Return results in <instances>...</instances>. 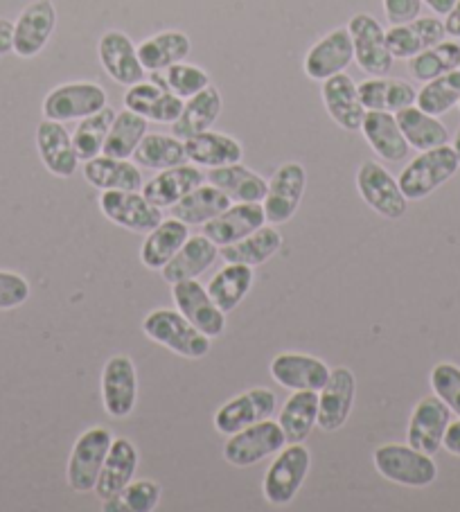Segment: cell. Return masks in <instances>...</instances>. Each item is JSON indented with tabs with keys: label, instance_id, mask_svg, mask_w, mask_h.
<instances>
[{
	"label": "cell",
	"instance_id": "11",
	"mask_svg": "<svg viewBox=\"0 0 460 512\" xmlns=\"http://www.w3.org/2000/svg\"><path fill=\"white\" fill-rule=\"evenodd\" d=\"M307 188V170L303 163L289 161L280 165L276 174L271 176L267 197L262 201L264 217H267V224L280 226L287 224L291 217L298 213L300 201H303V194Z\"/></svg>",
	"mask_w": 460,
	"mask_h": 512
},
{
	"label": "cell",
	"instance_id": "8",
	"mask_svg": "<svg viewBox=\"0 0 460 512\" xmlns=\"http://www.w3.org/2000/svg\"><path fill=\"white\" fill-rule=\"evenodd\" d=\"M100 210L111 224L131 233H149L163 222V210L156 208L140 190H104Z\"/></svg>",
	"mask_w": 460,
	"mask_h": 512
},
{
	"label": "cell",
	"instance_id": "39",
	"mask_svg": "<svg viewBox=\"0 0 460 512\" xmlns=\"http://www.w3.org/2000/svg\"><path fill=\"white\" fill-rule=\"evenodd\" d=\"M318 422V391H294L282 404L278 425L287 443H305Z\"/></svg>",
	"mask_w": 460,
	"mask_h": 512
},
{
	"label": "cell",
	"instance_id": "12",
	"mask_svg": "<svg viewBox=\"0 0 460 512\" xmlns=\"http://www.w3.org/2000/svg\"><path fill=\"white\" fill-rule=\"evenodd\" d=\"M102 404L111 418L122 420L138 404V370L129 355H113L102 368Z\"/></svg>",
	"mask_w": 460,
	"mask_h": 512
},
{
	"label": "cell",
	"instance_id": "31",
	"mask_svg": "<svg viewBox=\"0 0 460 512\" xmlns=\"http://www.w3.org/2000/svg\"><path fill=\"white\" fill-rule=\"evenodd\" d=\"M359 100L366 111H388L397 113L406 107H413L418 100V88L406 79L395 77H368L357 84Z\"/></svg>",
	"mask_w": 460,
	"mask_h": 512
},
{
	"label": "cell",
	"instance_id": "32",
	"mask_svg": "<svg viewBox=\"0 0 460 512\" xmlns=\"http://www.w3.org/2000/svg\"><path fill=\"white\" fill-rule=\"evenodd\" d=\"M224 109V97L217 86H206L201 93L185 100L179 120L172 125V134L181 140H188L203 131L212 129Z\"/></svg>",
	"mask_w": 460,
	"mask_h": 512
},
{
	"label": "cell",
	"instance_id": "55",
	"mask_svg": "<svg viewBox=\"0 0 460 512\" xmlns=\"http://www.w3.org/2000/svg\"><path fill=\"white\" fill-rule=\"evenodd\" d=\"M424 5H429V10L438 16H447L451 7L456 5V0H422Z\"/></svg>",
	"mask_w": 460,
	"mask_h": 512
},
{
	"label": "cell",
	"instance_id": "49",
	"mask_svg": "<svg viewBox=\"0 0 460 512\" xmlns=\"http://www.w3.org/2000/svg\"><path fill=\"white\" fill-rule=\"evenodd\" d=\"M429 384L433 395H438L451 413L460 418V366L451 364V361H440L431 368Z\"/></svg>",
	"mask_w": 460,
	"mask_h": 512
},
{
	"label": "cell",
	"instance_id": "9",
	"mask_svg": "<svg viewBox=\"0 0 460 512\" xmlns=\"http://www.w3.org/2000/svg\"><path fill=\"white\" fill-rule=\"evenodd\" d=\"M352 37L357 66L370 77H386L393 70V55L386 43V30L373 14H355L345 25Z\"/></svg>",
	"mask_w": 460,
	"mask_h": 512
},
{
	"label": "cell",
	"instance_id": "44",
	"mask_svg": "<svg viewBox=\"0 0 460 512\" xmlns=\"http://www.w3.org/2000/svg\"><path fill=\"white\" fill-rule=\"evenodd\" d=\"M115 109H111L109 104L102 111L93 113L84 120H79V125L73 134V143H75V152L79 156V161H91V158L100 156L104 152V143L106 136H109L111 125L115 120Z\"/></svg>",
	"mask_w": 460,
	"mask_h": 512
},
{
	"label": "cell",
	"instance_id": "24",
	"mask_svg": "<svg viewBox=\"0 0 460 512\" xmlns=\"http://www.w3.org/2000/svg\"><path fill=\"white\" fill-rule=\"evenodd\" d=\"M321 97L327 116L345 131H361L366 109L359 100V88L355 79L345 73L325 79L321 88Z\"/></svg>",
	"mask_w": 460,
	"mask_h": 512
},
{
	"label": "cell",
	"instance_id": "50",
	"mask_svg": "<svg viewBox=\"0 0 460 512\" xmlns=\"http://www.w3.org/2000/svg\"><path fill=\"white\" fill-rule=\"evenodd\" d=\"M30 294V282L21 273L0 271V310H16L28 303Z\"/></svg>",
	"mask_w": 460,
	"mask_h": 512
},
{
	"label": "cell",
	"instance_id": "13",
	"mask_svg": "<svg viewBox=\"0 0 460 512\" xmlns=\"http://www.w3.org/2000/svg\"><path fill=\"white\" fill-rule=\"evenodd\" d=\"M357 395V377L348 366L332 368L330 379L318 391V422L316 427L325 434L339 431L350 420Z\"/></svg>",
	"mask_w": 460,
	"mask_h": 512
},
{
	"label": "cell",
	"instance_id": "16",
	"mask_svg": "<svg viewBox=\"0 0 460 512\" xmlns=\"http://www.w3.org/2000/svg\"><path fill=\"white\" fill-rule=\"evenodd\" d=\"M172 300L185 319L194 328L206 334L210 339H217L226 330V312H221L215 300L210 298L208 289L197 280H181L172 285Z\"/></svg>",
	"mask_w": 460,
	"mask_h": 512
},
{
	"label": "cell",
	"instance_id": "45",
	"mask_svg": "<svg viewBox=\"0 0 460 512\" xmlns=\"http://www.w3.org/2000/svg\"><path fill=\"white\" fill-rule=\"evenodd\" d=\"M460 102V68L451 70V73L440 75L431 82H424V86L418 91V100L415 107L431 113V116H445Z\"/></svg>",
	"mask_w": 460,
	"mask_h": 512
},
{
	"label": "cell",
	"instance_id": "52",
	"mask_svg": "<svg viewBox=\"0 0 460 512\" xmlns=\"http://www.w3.org/2000/svg\"><path fill=\"white\" fill-rule=\"evenodd\" d=\"M14 52V23L10 19H0V57Z\"/></svg>",
	"mask_w": 460,
	"mask_h": 512
},
{
	"label": "cell",
	"instance_id": "51",
	"mask_svg": "<svg viewBox=\"0 0 460 512\" xmlns=\"http://www.w3.org/2000/svg\"><path fill=\"white\" fill-rule=\"evenodd\" d=\"M384 14L391 25H402L418 19L422 12V0H382Z\"/></svg>",
	"mask_w": 460,
	"mask_h": 512
},
{
	"label": "cell",
	"instance_id": "36",
	"mask_svg": "<svg viewBox=\"0 0 460 512\" xmlns=\"http://www.w3.org/2000/svg\"><path fill=\"white\" fill-rule=\"evenodd\" d=\"M255 282V269L249 264L226 262L212 280L208 282V294L215 300L221 312H233L240 307L242 300L249 296V291Z\"/></svg>",
	"mask_w": 460,
	"mask_h": 512
},
{
	"label": "cell",
	"instance_id": "25",
	"mask_svg": "<svg viewBox=\"0 0 460 512\" xmlns=\"http://www.w3.org/2000/svg\"><path fill=\"white\" fill-rule=\"evenodd\" d=\"M140 465V452L138 447L131 443L129 438H113L109 454L104 458L100 479L95 485V494L100 501L113 499L115 494L122 492V488L134 481L136 470Z\"/></svg>",
	"mask_w": 460,
	"mask_h": 512
},
{
	"label": "cell",
	"instance_id": "28",
	"mask_svg": "<svg viewBox=\"0 0 460 512\" xmlns=\"http://www.w3.org/2000/svg\"><path fill=\"white\" fill-rule=\"evenodd\" d=\"M217 255L219 246L208 240L203 233L188 237V242L181 246V251L161 269V276L167 285H176L181 280H197L212 267Z\"/></svg>",
	"mask_w": 460,
	"mask_h": 512
},
{
	"label": "cell",
	"instance_id": "35",
	"mask_svg": "<svg viewBox=\"0 0 460 512\" xmlns=\"http://www.w3.org/2000/svg\"><path fill=\"white\" fill-rule=\"evenodd\" d=\"M192 52V41L181 30H163L145 39L138 46L140 64L147 73H165L179 61H185Z\"/></svg>",
	"mask_w": 460,
	"mask_h": 512
},
{
	"label": "cell",
	"instance_id": "4",
	"mask_svg": "<svg viewBox=\"0 0 460 512\" xmlns=\"http://www.w3.org/2000/svg\"><path fill=\"white\" fill-rule=\"evenodd\" d=\"M312 467V454L303 443H287L273 458L267 474H264L262 494L271 506H289Z\"/></svg>",
	"mask_w": 460,
	"mask_h": 512
},
{
	"label": "cell",
	"instance_id": "23",
	"mask_svg": "<svg viewBox=\"0 0 460 512\" xmlns=\"http://www.w3.org/2000/svg\"><path fill=\"white\" fill-rule=\"evenodd\" d=\"M447 30L445 21H440L438 16H427V19H413L402 25H391V30H386V43L391 50L393 59H406L420 55L436 43L445 41Z\"/></svg>",
	"mask_w": 460,
	"mask_h": 512
},
{
	"label": "cell",
	"instance_id": "30",
	"mask_svg": "<svg viewBox=\"0 0 460 512\" xmlns=\"http://www.w3.org/2000/svg\"><path fill=\"white\" fill-rule=\"evenodd\" d=\"M84 179L95 190H143V174L140 165L129 158H111L100 154L84 163Z\"/></svg>",
	"mask_w": 460,
	"mask_h": 512
},
{
	"label": "cell",
	"instance_id": "41",
	"mask_svg": "<svg viewBox=\"0 0 460 512\" xmlns=\"http://www.w3.org/2000/svg\"><path fill=\"white\" fill-rule=\"evenodd\" d=\"M134 161L145 170H170V167L190 163L185 154V140L174 134H147L134 152Z\"/></svg>",
	"mask_w": 460,
	"mask_h": 512
},
{
	"label": "cell",
	"instance_id": "34",
	"mask_svg": "<svg viewBox=\"0 0 460 512\" xmlns=\"http://www.w3.org/2000/svg\"><path fill=\"white\" fill-rule=\"evenodd\" d=\"M188 237V224H183L181 219L176 217L163 219L154 231L147 233L143 246H140V262H143L149 271H161L165 264L181 251V246L188 242Z\"/></svg>",
	"mask_w": 460,
	"mask_h": 512
},
{
	"label": "cell",
	"instance_id": "57",
	"mask_svg": "<svg viewBox=\"0 0 460 512\" xmlns=\"http://www.w3.org/2000/svg\"><path fill=\"white\" fill-rule=\"evenodd\" d=\"M458 109H460V102H458Z\"/></svg>",
	"mask_w": 460,
	"mask_h": 512
},
{
	"label": "cell",
	"instance_id": "27",
	"mask_svg": "<svg viewBox=\"0 0 460 512\" xmlns=\"http://www.w3.org/2000/svg\"><path fill=\"white\" fill-rule=\"evenodd\" d=\"M206 183V174L201 167L194 163H183L170 167V170H161L154 179H149L143 185L145 197L154 203L156 208H172L176 201H181L185 194H190L194 188Z\"/></svg>",
	"mask_w": 460,
	"mask_h": 512
},
{
	"label": "cell",
	"instance_id": "1",
	"mask_svg": "<svg viewBox=\"0 0 460 512\" xmlns=\"http://www.w3.org/2000/svg\"><path fill=\"white\" fill-rule=\"evenodd\" d=\"M143 332L149 341L185 359L208 357L212 348V339L194 328L176 307L174 310L158 307V310L149 312L143 321Z\"/></svg>",
	"mask_w": 460,
	"mask_h": 512
},
{
	"label": "cell",
	"instance_id": "10",
	"mask_svg": "<svg viewBox=\"0 0 460 512\" xmlns=\"http://www.w3.org/2000/svg\"><path fill=\"white\" fill-rule=\"evenodd\" d=\"M357 190L370 208L386 219H402L409 208L400 181L382 163L364 161L357 170Z\"/></svg>",
	"mask_w": 460,
	"mask_h": 512
},
{
	"label": "cell",
	"instance_id": "48",
	"mask_svg": "<svg viewBox=\"0 0 460 512\" xmlns=\"http://www.w3.org/2000/svg\"><path fill=\"white\" fill-rule=\"evenodd\" d=\"M167 91L165 77L161 73H152V79L149 82H138L134 86L127 88L125 93V109L138 113L143 118H152V113L156 109L158 100H161L163 93Z\"/></svg>",
	"mask_w": 460,
	"mask_h": 512
},
{
	"label": "cell",
	"instance_id": "54",
	"mask_svg": "<svg viewBox=\"0 0 460 512\" xmlns=\"http://www.w3.org/2000/svg\"><path fill=\"white\" fill-rule=\"evenodd\" d=\"M445 30L449 37L460 39V0H456V5L445 16Z\"/></svg>",
	"mask_w": 460,
	"mask_h": 512
},
{
	"label": "cell",
	"instance_id": "2",
	"mask_svg": "<svg viewBox=\"0 0 460 512\" xmlns=\"http://www.w3.org/2000/svg\"><path fill=\"white\" fill-rule=\"evenodd\" d=\"M460 170V161L451 145L420 152L397 176L404 197L409 201H422L429 194L442 188L449 179H454Z\"/></svg>",
	"mask_w": 460,
	"mask_h": 512
},
{
	"label": "cell",
	"instance_id": "14",
	"mask_svg": "<svg viewBox=\"0 0 460 512\" xmlns=\"http://www.w3.org/2000/svg\"><path fill=\"white\" fill-rule=\"evenodd\" d=\"M278 409L276 393L269 388H251V391L235 395L233 400L221 404L215 411V429L224 436H233L237 431L255 425V422L267 420Z\"/></svg>",
	"mask_w": 460,
	"mask_h": 512
},
{
	"label": "cell",
	"instance_id": "18",
	"mask_svg": "<svg viewBox=\"0 0 460 512\" xmlns=\"http://www.w3.org/2000/svg\"><path fill=\"white\" fill-rule=\"evenodd\" d=\"M352 61H355V48H352L348 28H334L307 50L303 70L314 82H325V79L345 73Z\"/></svg>",
	"mask_w": 460,
	"mask_h": 512
},
{
	"label": "cell",
	"instance_id": "56",
	"mask_svg": "<svg viewBox=\"0 0 460 512\" xmlns=\"http://www.w3.org/2000/svg\"><path fill=\"white\" fill-rule=\"evenodd\" d=\"M451 147H454V152H456L458 161H460V127H458V131H456V136H454V143H451Z\"/></svg>",
	"mask_w": 460,
	"mask_h": 512
},
{
	"label": "cell",
	"instance_id": "20",
	"mask_svg": "<svg viewBox=\"0 0 460 512\" xmlns=\"http://www.w3.org/2000/svg\"><path fill=\"white\" fill-rule=\"evenodd\" d=\"M271 377L289 391H321L332 368L323 359L305 352H280L269 366Z\"/></svg>",
	"mask_w": 460,
	"mask_h": 512
},
{
	"label": "cell",
	"instance_id": "29",
	"mask_svg": "<svg viewBox=\"0 0 460 512\" xmlns=\"http://www.w3.org/2000/svg\"><path fill=\"white\" fill-rule=\"evenodd\" d=\"M185 154H188V161L197 167L215 170V167L242 163L244 147L237 138L208 129L185 140Z\"/></svg>",
	"mask_w": 460,
	"mask_h": 512
},
{
	"label": "cell",
	"instance_id": "40",
	"mask_svg": "<svg viewBox=\"0 0 460 512\" xmlns=\"http://www.w3.org/2000/svg\"><path fill=\"white\" fill-rule=\"evenodd\" d=\"M280 249H282L280 231L273 224H264L249 237H244V240L230 246H221L219 255L224 258V262L249 264V267L255 269L260 267V264L269 262Z\"/></svg>",
	"mask_w": 460,
	"mask_h": 512
},
{
	"label": "cell",
	"instance_id": "22",
	"mask_svg": "<svg viewBox=\"0 0 460 512\" xmlns=\"http://www.w3.org/2000/svg\"><path fill=\"white\" fill-rule=\"evenodd\" d=\"M267 224L262 203H230L224 213L203 224V235L221 246H230L244 240Z\"/></svg>",
	"mask_w": 460,
	"mask_h": 512
},
{
	"label": "cell",
	"instance_id": "46",
	"mask_svg": "<svg viewBox=\"0 0 460 512\" xmlns=\"http://www.w3.org/2000/svg\"><path fill=\"white\" fill-rule=\"evenodd\" d=\"M161 494V483L152 479L131 481L113 499L102 501V508L106 512H154L161 503Z\"/></svg>",
	"mask_w": 460,
	"mask_h": 512
},
{
	"label": "cell",
	"instance_id": "26",
	"mask_svg": "<svg viewBox=\"0 0 460 512\" xmlns=\"http://www.w3.org/2000/svg\"><path fill=\"white\" fill-rule=\"evenodd\" d=\"M361 134H364L370 149L388 163H402L409 158L411 147L406 143L400 125H397L395 113L388 111H366L361 122Z\"/></svg>",
	"mask_w": 460,
	"mask_h": 512
},
{
	"label": "cell",
	"instance_id": "53",
	"mask_svg": "<svg viewBox=\"0 0 460 512\" xmlns=\"http://www.w3.org/2000/svg\"><path fill=\"white\" fill-rule=\"evenodd\" d=\"M442 449H447L451 456H460V418L456 422H449Z\"/></svg>",
	"mask_w": 460,
	"mask_h": 512
},
{
	"label": "cell",
	"instance_id": "21",
	"mask_svg": "<svg viewBox=\"0 0 460 512\" xmlns=\"http://www.w3.org/2000/svg\"><path fill=\"white\" fill-rule=\"evenodd\" d=\"M37 149L43 167L57 179H70L82 163L75 152L73 134H68L64 122L43 118L37 127Z\"/></svg>",
	"mask_w": 460,
	"mask_h": 512
},
{
	"label": "cell",
	"instance_id": "15",
	"mask_svg": "<svg viewBox=\"0 0 460 512\" xmlns=\"http://www.w3.org/2000/svg\"><path fill=\"white\" fill-rule=\"evenodd\" d=\"M451 416L454 413L438 395L422 397L413 406L409 429H406V443L424 454L436 456L442 449V440H445Z\"/></svg>",
	"mask_w": 460,
	"mask_h": 512
},
{
	"label": "cell",
	"instance_id": "37",
	"mask_svg": "<svg viewBox=\"0 0 460 512\" xmlns=\"http://www.w3.org/2000/svg\"><path fill=\"white\" fill-rule=\"evenodd\" d=\"M397 125H400L402 134L415 152H427V149H436L442 145H449V131L442 122L431 116V113L422 111L420 107H406L395 113Z\"/></svg>",
	"mask_w": 460,
	"mask_h": 512
},
{
	"label": "cell",
	"instance_id": "6",
	"mask_svg": "<svg viewBox=\"0 0 460 512\" xmlns=\"http://www.w3.org/2000/svg\"><path fill=\"white\" fill-rule=\"evenodd\" d=\"M285 445V431L276 420L267 418L228 436L224 445V461L233 467H253L276 456Z\"/></svg>",
	"mask_w": 460,
	"mask_h": 512
},
{
	"label": "cell",
	"instance_id": "17",
	"mask_svg": "<svg viewBox=\"0 0 460 512\" xmlns=\"http://www.w3.org/2000/svg\"><path fill=\"white\" fill-rule=\"evenodd\" d=\"M57 28V7L52 0H32L14 23V52L21 59L41 55Z\"/></svg>",
	"mask_w": 460,
	"mask_h": 512
},
{
	"label": "cell",
	"instance_id": "38",
	"mask_svg": "<svg viewBox=\"0 0 460 512\" xmlns=\"http://www.w3.org/2000/svg\"><path fill=\"white\" fill-rule=\"evenodd\" d=\"M228 194L215 188L212 183H201L199 188H194L190 194H185L181 201H176L172 210V217L181 219L183 224L188 226H203L208 224L210 219H215L217 215L224 213V210L230 206Z\"/></svg>",
	"mask_w": 460,
	"mask_h": 512
},
{
	"label": "cell",
	"instance_id": "5",
	"mask_svg": "<svg viewBox=\"0 0 460 512\" xmlns=\"http://www.w3.org/2000/svg\"><path fill=\"white\" fill-rule=\"evenodd\" d=\"M113 443L111 429L106 427H91L86 429L70 452L66 481L68 488L77 494L93 492L97 479H100L104 458L109 454Z\"/></svg>",
	"mask_w": 460,
	"mask_h": 512
},
{
	"label": "cell",
	"instance_id": "3",
	"mask_svg": "<svg viewBox=\"0 0 460 512\" xmlns=\"http://www.w3.org/2000/svg\"><path fill=\"white\" fill-rule=\"evenodd\" d=\"M373 465L386 481L404 485V488H429L438 479V465L433 456L420 452L409 443H386L377 447Z\"/></svg>",
	"mask_w": 460,
	"mask_h": 512
},
{
	"label": "cell",
	"instance_id": "19",
	"mask_svg": "<svg viewBox=\"0 0 460 512\" xmlns=\"http://www.w3.org/2000/svg\"><path fill=\"white\" fill-rule=\"evenodd\" d=\"M97 57H100L104 73L109 75L115 84L134 86L145 79L147 70L140 64L138 46H134V41H131L129 34L125 32H104L100 43H97Z\"/></svg>",
	"mask_w": 460,
	"mask_h": 512
},
{
	"label": "cell",
	"instance_id": "42",
	"mask_svg": "<svg viewBox=\"0 0 460 512\" xmlns=\"http://www.w3.org/2000/svg\"><path fill=\"white\" fill-rule=\"evenodd\" d=\"M149 120L138 116L134 111H120L115 113V120L111 125L109 136H106L104 152L111 158H134V152L140 145V140L147 136Z\"/></svg>",
	"mask_w": 460,
	"mask_h": 512
},
{
	"label": "cell",
	"instance_id": "33",
	"mask_svg": "<svg viewBox=\"0 0 460 512\" xmlns=\"http://www.w3.org/2000/svg\"><path fill=\"white\" fill-rule=\"evenodd\" d=\"M206 179L215 188L228 194V199L233 203H262L269 188V183L262 174L242 163L215 167V170H210Z\"/></svg>",
	"mask_w": 460,
	"mask_h": 512
},
{
	"label": "cell",
	"instance_id": "43",
	"mask_svg": "<svg viewBox=\"0 0 460 512\" xmlns=\"http://www.w3.org/2000/svg\"><path fill=\"white\" fill-rule=\"evenodd\" d=\"M460 68V43L458 41H440L436 46L427 48L420 55L409 59V73L418 82H431L451 70Z\"/></svg>",
	"mask_w": 460,
	"mask_h": 512
},
{
	"label": "cell",
	"instance_id": "7",
	"mask_svg": "<svg viewBox=\"0 0 460 512\" xmlns=\"http://www.w3.org/2000/svg\"><path fill=\"white\" fill-rule=\"evenodd\" d=\"M109 104V95L95 82H68L59 84L43 100V118L55 122L84 120L102 111Z\"/></svg>",
	"mask_w": 460,
	"mask_h": 512
},
{
	"label": "cell",
	"instance_id": "47",
	"mask_svg": "<svg viewBox=\"0 0 460 512\" xmlns=\"http://www.w3.org/2000/svg\"><path fill=\"white\" fill-rule=\"evenodd\" d=\"M165 84L174 95H179L181 100H188V97L201 93L203 88L210 86V75L203 70L201 66L194 64H185V61H179L172 68H167L165 73Z\"/></svg>",
	"mask_w": 460,
	"mask_h": 512
}]
</instances>
